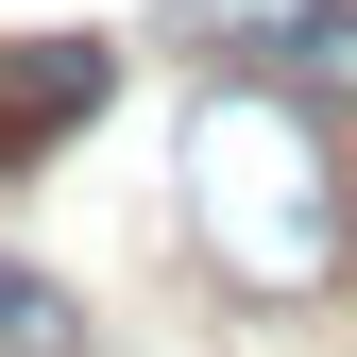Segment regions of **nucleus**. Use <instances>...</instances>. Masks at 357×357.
<instances>
[{
	"instance_id": "nucleus-1",
	"label": "nucleus",
	"mask_w": 357,
	"mask_h": 357,
	"mask_svg": "<svg viewBox=\"0 0 357 357\" xmlns=\"http://www.w3.org/2000/svg\"><path fill=\"white\" fill-rule=\"evenodd\" d=\"M170 170H188V238H204L221 289L289 306V289H340L357 273V170H340V137H324L306 85H273V68L204 85Z\"/></svg>"
},
{
	"instance_id": "nucleus-3",
	"label": "nucleus",
	"mask_w": 357,
	"mask_h": 357,
	"mask_svg": "<svg viewBox=\"0 0 357 357\" xmlns=\"http://www.w3.org/2000/svg\"><path fill=\"white\" fill-rule=\"evenodd\" d=\"M102 85H119V52H102V34H0V170L68 153L85 119H102Z\"/></svg>"
},
{
	"instance_id": "nucleus-4",
	"label": "nucleus",
	"mask_w": 357,
	"mask_h": 357,
	"mask_svg": "<svg viewBox=\"0 0 357 357\" xmlns=\"http://www.w3.org/2000/svg\"><path fill=\"white\" fill-rule=\"evenodd\" d=\"M0 357H85L68 289H52V273H17V255H0Z\"/></svg>"
},
{
	"instance_id": "nucleus-2",
	"label": "nucleus",
	"mask_w": 357,
	"mask_h": 357,
	"mask_svg": "<svg viewBox=\"0 0 357 357\" xmlns=\"http://www.w3.org/2000/svg\"><path fill=\"white\" fill-rule=\"evenodd\" d=\"M170 34L306 85V102H357V0H170Z\"/></svg>"
}]
</instances>
